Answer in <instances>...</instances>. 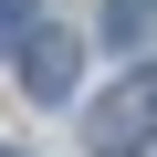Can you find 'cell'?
Masks as SVG:
<instances>
[{
  "label": "cell",
  "mask_w": 157,
  "mask_h": 157,
  "mask_svg": "<svg viewBox=\"0 0 157 157\" xmlns=\"http://www.w3.org/2000/svg\"><path fill=\"white\" fill-rule=\"evenodd\" d=\"M147 11H157V0H147Z\"/></svg>",
  "instance_id": "cell-5"
},
{
  "label": "cell",
  "mask_w": 157,
  "mask_h": 157,
  "mask_svg": "<svg viewBox=\"0 0 157 157\" xmlns=\"http://www.w3.org/2000/svg\"><path fill=\"white\" fill-rule=\"evenodd\" d=\"M147 136H157V73H126V84L94 105V147L126 157V147H147Z\"/></svg>",
  "instance_id": "cell-1"
},
{
  "label": "cell",
  "mask_w": 157,
  "mask_h": 157,
  "mask_svg": "<svg viewBox=\"0 0 157 157\" xmlns=\"http://www.w3.org/2000/svg\"><path fill=\"white\" fill-rule=\"evenodd\" d=\"M21 32H32V0H0V52H11Z\"/></svg>",
  "instance_id": "cell-4"
},
{
  "label": "cell",
  "mask_w": 157,
  "mask_h": 157,
  "mask_svg": "<svg viewBox=\"0 0 157 157\" xmlns=\"http://www.w3.org/2000/svg\"><path fill=\"white\" fill-rule=\"evenodd\" d=\"M105 42L115 52H147V0H115V11H105Z\"/></svg>",
  "instance_id": "cell-3"
},
{
  "label": "cell",
  "mask_w": 157,
  "mask_h": 157,
  "mask_svg": "<svg viewBox=\"0 0 157 157\" xmlns=\"http://www.w3.org/2000/svg\"><path fill=\"white\" fill-rule=\"evenodd\" d=\"M21 84L52 105V94H73V84H84V42H73V32H21Z\"/></svg>",
  "instance_id": "cell-2"
}]
</instances>
